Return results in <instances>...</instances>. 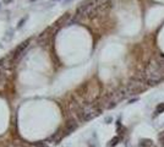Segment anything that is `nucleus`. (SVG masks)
Instances as JSON below:
<instances>
[{
    "label": "nucleus",
    "instance_id": "obj_5",
    "mask_svg": "<svg viewBox=\"0 0 164 147\" xmlns=\"http://www.w3.org/2000/svg\"><path fill=\"white\" fill-rule=\"evenodd\" d=\"M14 37V30H9L6 32V33L4 35V38H3V42H10V40L12 39Z\"/></svg>",
    "mask_w": 164,
    "mask_h": 147
},
{
    "label": "nucleus",
    "instance_id": "obj_4",
    "mask_svg": "<svg viewBox=\"0 0 164 147\" xmlns=\"http://www.w3.org/2000/svg\"><path fill=\"white\" fill-rule=\"evenodd\" d=\"M31 42L29 39H27V40H24V42H22L20 45H17L16 47V49H15V52L12 53V55H14V58H19V56L23 53V50L26 49L27 47H28V43Z\"/></svg>",
    "mask_w": 164,
    "mask_h": 147
},
{
    "label": "nucleus",
    "instance_id": "obj_8",
    "mask_svg": "<svg viewBox=\"0 0 164 147\" xmlns=\"http://www.w3.org/2000/svg\"><path fill=\"white\" fill-rule=\"evenodd\" d=\"M11 1H14V0H3V3H4V4H10Z\"/></svg>",
    "mask_w": 164,
    "mask_h": 147
},
{
    "label": "nucleus",
    "instance_id": "obj_6",
    "mask_svg": "<svg viewBox=\"0 0 164 147\" xmlns=\"http://www.w3.org/2000/svg\"><path fill=\"white\" fill-rule=\"evenodd\" d=\"M5 85V75H4V71L0 70V87H3Z\"/></svg>",
    "mask_w": 164,
    "mask_h": 147
},
{
    "label": "nucleus",
    "instance_id": "obj_2",
    "mask_svg": "<svg viewBox=\"0 0 164 147\" xmlns=\"http://www.w3.org/2000/svg\"><path fill=\"white\" fill-rule=\"evenodd\" d=\"M101 112H102V109L98 107L97 103H96V104L85 105V107L80 110L78 115H80V119H81L82 121H89V120H92V119H94L96 117L99 115Z\"/></svg>",
    "mask_w": 164,
    "mask_h": 147
},
{
    "label": "nucleus",
    "instance_id": "obj_7",
    "mask_svg": "<svg viewBox=\"0 0 164 147\" xmlns=\"http://www.w3.org/2000/svg\"><path fill=\"white\" fill-rule=\"evenodd\" d=\"M27 19H28V16L26 15V16H24V17L23 19H21L20 21H19V23H17V28H21L22 26H23V24H24V22H26L27 21Z\"/></svg>",
    "mask_w": 164,
    "mask_h": 147
},
{
    "label": "nucleus",
    "instance_id": "obj_3",
    "mask_svg": "<svg viewBox=\"0 0 164 147\" xmlns=\"http://www.w3.org/2000/svg\"><path fill=\"white\" fill-rule=\"evenodd\" d=\"M147 84L145 79H134V80H131L130 82L125 86L126 88V91H127V94H137V93H140L142 91H145V89L147 88Z\"/></svg>",
    "mask_w": 164,
    "mask_h": 147
},
{
    "label": "nucleus",
    "instance_id": "obj_1",
    "mask_svg": "<svg viewBox=\"0 0 164 147\" xmlns=\"http://www.w3.org/2000/svg\"><path fill=\"white\" fill-rule=\"evenodd\" d=\"M143 79L148 85H157L164 80V68L159 60L155 58L146 66L143 72Z\"/></svg>",
    "mask_w": 164,
    "mask_h": 147
}]
</instances>
